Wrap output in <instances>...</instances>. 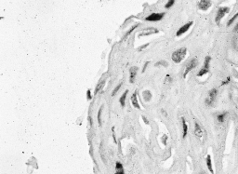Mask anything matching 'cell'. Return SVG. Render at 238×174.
Returning <instances> with one entry per match:
<instances>
[{"label": "cell", "instance_id": "cell-3", "mask_svg": "<svg viewBox=\"0 0 238 174\" xmlns=\"http://www.w3.org/2000/svg\"><path fill=\"white\" fill-rule=\"evenodd\" d=\"M230 11V7H219V10L217 11V15L215 17V22H217V24L219 23V22L222 21V19L223 17Z\"/></svg>", "mask_w": 238, "mask_h": 174}, {"label": "cell", "instance_id": "cell-17", "mask_svg": "<svg viewBox=\"0 0 238 174\" xmlns=\"http://www.w3.org/2000/svg\"><path fill=\"white\" fill-rule=\"evenodd\" d=\"M226 116H227V113H223V114H219L217 116V119L219 123H223L225 121V118H226Z\"/></svg>", "mask_w": 238, "mask_h": 174}, {"label": "cell", "instance_id": "cell-9", "mask_svg": "<svg viewBox=\"0 0 238 174\" xmlns=\"http://www.w3.org/2000/svg\"><path fill=\"white\" fill-rule=\"evenodd\" d=\"M159 31L155 28H148V29H144L143 32L140 33L139 36L140 37H144V36H149V34H155V33H158Z\"/></svg>", "mask_w": 238, "mask_h": 174}, {"label": "cell", "instance_id": "cell-4", "mask_svg": "<svg viewBox=\"0 0 238 174\" xmlns=\"http://www.w3.org/2000/svg\"><path fill=\"white\" fill-rule=\"evenodd\" d=\"M197 64H198V60H197V59H196V58L192 59V60H190V62H189V63L186 65V68H185L184 73H183V78H186L187 75H188V74L193 70V69H194L195 67H196Z\"/></svg>", "mask_w": 238, "mask_h": 174}, {"label": "cell", "instance_id": "cell-29", "mask_svg": "<svg viewBox=\"0 0 238 174\" xmlns=\"http://www.w3.org/2000/svg\"><path fill=\"white\" fill-rule=\"evenodd\" d=\"M148 46H149V44H145V45H143L142 47L139 48V50H142V49H145L146 47H148Z\"/></svg>", "mask_w": 238, "mask_h": 174}, {"label": "cell", "instance_id": "cell-30", "mask_svg": "<svg viewBox=\"0 0 238 174\" xmlns=\"http://www.w3.org/2000/svg\"><path fill=\"white\" fill-rule=\"evenodd\" d=\"M113 138H114V142L116 143V139H115V128H113Z\"/></svg>", "mask_w": 238, "mask_h": 174}, {"label": "cell", "instance_id": "cell-33", "mask_svg": "<svg viewBox=\"0 0 238 174\" xmlns=\"http://www.w3.org/2000/svg\"><path fill=\"white\" fill-rule=\"evenodd\" d=\"M234 31H235V32H237V31H238V23L236 24V26L234 27Z\"/></svg>", "mask_w": 238, "mask_h": 174}, {"label": "cell", "instance_id": "cell-16", "mask_svg": "<svg viewBox=\"0 0 238 174\" xmlns=\"http://www.w3.org/2000/svg\"><path fill=\"white\" fill-rule=\"evenodd\" d=\"M207 166L208 168V170L210 171V173H214L213 169H212V161H211V156L208 155L207 156Z\"/></svg>", "mask_w": 238, "mask_h": 174}, {"label": "cell", "instance_id": "cell-15", "mask_svg": "<svg viewBox=\"0 0 238 174\" xmlns=\"http://www.w3.org/2000/svg\"><path fill=\"white\" fill-rule=\"evenodd\" d=\"M127 93H129V90H126L123 94H122V96L120 97V99H119V102H120L121 104V106L124 107L125 106V104H126V95Z\"/></svg>", "mask_w": 238, "mask_h": 174}, {"label": "cell", "instance_id": "cell-12", "mask_svg": "<svg viewBox=\"0 0 238 174\" xmlns=\"http://www.w3.org/2000/svg\"><path fill=\"white\" fill-rule=\"evenodd\" d=\"M115 173L116 174H124L125 171H124V168H123V165L121 164V162H116L115 163Z\"/></svg>", "mask_w": 238, "mask_h": 174}, {"label": "cell", "instance_id": "cell-27", "mask_svg": "<svg viewBox=\"0 0 238 174\" xmlns=\"http://www.w3.org/2000/svg\"><path fill=\"white\" fill-rule=\"evenodd\" d=\"M167 135H164L163 137H162V143L166 145L167 144Z\"/></svg>", "mask_w": 238, "mask_h": 174}, {"label": "cell", "instance_id": "cell-32", "mask_svg": "<svg viewBox=\"0 0 238 174\" xmlns=\"http://www.w3.org/2000/svg\"><path fill=\"white\" fill-rule=\"evenodd\" d=\"M89 121L90 122V126H92V119H91V117H90V116L89 117Z\"/></svg>", "mask_w": 238, "mask_h": 174}, {"label": "cell", "instance_id": "cell-18", "mask_svg": "<svg viewBox=\"0 0 238 174\" xmlns=\"http://www.w3.org/2000/svg\"><path fill=\"white\" fill-rule=\"evenodd\" d=\"M210 60H211V58L209 56H207L205 58V62H204V67L203 68H206L208 70H209V64H210Z\"/></svg>", "mask_w": 238, "mask_h": 174}, {"label": "cell", "instance_id": "cell-23", "mask_svg": "<svg viewBox=\"0 0 238 174\" xmlns=\"http://www.w3.org/2000/svg\"><path fill=\"white\" fill-rule=\"evenodd\" d=\"M121 86H122V82L119 84V85H117L115 88V90H113V92H112V97H114V96H115V94L117 93V91L120 90V88H121Z\"/></svg>", "mask_w": 238, "mask_h": 174}, {"label": "cell", "instance_id": "cell-19", "mask_svg": "<svg viewBox=\"0 0 238 174\" xmlns=\"http://www.w3.org/2000/svg\"><path fill=\"white\" fill-rule=\"evenodd\" d=\"M138 26H139V23H137V24H135V25H133V26H132V27H131V28H130V29L129 30V32H127V33H126V34H125V37H125V38H126V37H129V34H131V33H132V32H133V31H134V30H135L136 28H137V27H138Z\"/></svg>", "mask_w": 238, "mask_h": 174}, {"label": "cell", "instance_id": "cell-14", "mask_svg": "<svg viewBox=\"0 0 238 174\" xmlns=\"http://www.w3.org/2000/svg\"><path fill=\"white\" fill-rule=\"evenodd\" d=\"M194 134L196 135L197 137H202V135H203V130H202V128H201V127L199 126L198 123H195Z\"/></svg>", "mask_w": 238, "mask_h": 174}, {"label": "cell", "instance_id": "cell-25", "mask_svg": "<svg viewBox=\"0 0 238 174\" xmlns=\"http://www.w3.org/2000/svg\"><path fill=\"white\" fill-rule=\"evenodd\" d=\"M237 17H238V12H236V13L234 14V16L233 17L232 19L229 20V22H228V23H227V26H230V25H231V24H232V23H233V22L235 21V19L237 18Z\"/></svg>", "mask_w": 238, "mask_h": 174}, {"label": "cell", "instance_id": "cell-7", "mask_svg": "<svg viewBox=\"0 0 238 174\" xmlns=\"http://www.w3.org/2000/svg\"><path fill=\"white\" fill-rule=\"evenodd\" d=\"M211 7L210 0H200L198 3V8L201 10H208Z\"/></svg>", "mask_w": 238, "mask_h": 174}, {"label": "cell", "instance_id": "cell-13", "mask_svg": "<svg viewBox=\"0 0 238 174\" xmlns=\"http://www.w3.org/2000/svg\"><path fill=\"white\" fill-rule=\"evenodd\" d=\"M104 85H105V80L104 79H103V80H100L98 84H97V86H96V88H95V90H94V93L95 94H97L98 92H100L101 90L103 89V87H104Z\"/></svg>", "mask_w": 238, "mask_h": 174}, {"label": "cell", "instance_id": "cell-24", "mask_svg": "<svg viewBox=\"0 0 238 174\" xmlns=\"http://www.w3.org/2000/svg\"><path fill=\"white\" fill-rule=\"evenodd\" d=\"M174 3H175V0H168L167 3L165 5V7L166 8H170L174 5Z\"/></svg>", "mask_w": 238, "mask_h": 174}, {"label": "cell", "instance_id": "cell-31", "mask_svg": "<svg viewBox=\"0 0 238 174\" xmlns=\"http://www.w3.org/2000/svg\"><path fill=\"white\" fill-rule=\"evenodd\" d=\"M229 80H230V78H229V77H228V78H227V80H226V81H224V82H222V85H224V84H227V83L229 82Z\"/></svg>", "mask_w": 238, "mask_h": 174}, {"label": "cell", "instance_id": "cell-5", "mask_svg": "<svg viewBox=\"0 0 238 174\" xmlns=\"http://www.w3.org/2000/svg\"><path fill=\"white\" fill-rule=\"evenodd\" d=\"M165 16V13H152L151 15L147 16L145 20L147 22H158L161 21Z\"/></svg>", "mask_w": 238, "mask_h": 174}, {"label": "cell", "instance_id": "cell-1", "mask_svg": "<svg viewBox=\"0 0 238 174\" xmlns=\"http://www.w3.org/2000/svg\"><path fill=\"white\" fill-rule=\"evenodd\" d=\"M187 55V49L186 48H181L175 50L172 53V60L175 63H180L184 60V58Z\"/></svg>", "mask_w": 238, "mask_h": 174}, {"label": "cell", "instance_id": "cell-26", "mask_svg": "<svg viewBox=\"0 0 238 174\" xmlns=\"http://www.w3.org/2000/svg\"><path fill=\"white\" fill-rule=\"evenodd\" d=\"M87 99H88L89 101L92 99V96H91V91H90V90H87Z\"/></svg>", "mask_w": 238, "mask_h": 174}, {"label": "cell", "instance_id": "cell-2", "mask_svg": "<svg viewBox=\"0 0 238 174\" xmlns=\"http://www.w3.org/2000/svg\"><path fill=\"white\" fill-rule=\"evenodd\" d=\"M217 95H218V90L216 89H212L209 92H208V96L206 99L205 102L207 106H211L213 105V103L215 102L216 99H217Z\"/></svg>", "mask_w": 238, "mask_h": 174}, {"label": "cell", "instance_id": "cell-11", "mask_svg": "<svg viewBox=\"0 0 238 174\" xmlns=\"http://www.w3.org/2000/svg\"><path fill=\"white\" fill-rule=\"evenodd\" d=\"M181 123H182V138L185 139L187 136V132H188V125H187L184 117H181Z\"/></svg>", "mask_w": 238, "mask_h": 174}, {"label": "cell", "instance_id": "cell-22", "mask_svg": "<svg viewBox=\"0 0 238 174\" xmlns=\"http://www.w3.org/2000/svg\"><path fill=\"white\" fill-rule=\"evenodd\" d=\"M160 65H162L164 67H167L168 66V63L166 62V60H160V62H158V63H155V67H159Z\"/></svg>", "mask_w": 238, "mask_h": 174}, {"label": "cell", "instance_id": "cell-21", "mask_svg": "<svg viewBox=\"0 0 238 174\" xmlns=\"http://www.w3.org/2000/svg\"><path fill=\"white\" fill-rule=\"evenodd\" d=\"M209 72V70H208V69H206V68H202L201 70L198 72V74H197V75L198 76H203L204 75H206V74H208Z\"/></svg>", "mask_w": 238, "mask_h": 174}, {"label": "cell", "instance_id": "cell-8", "mask_svg": "<svg viewBox=\"0 0 238 174\" xmlns=\"http://www.w3.org/2000/svg\"><path fill=\"white\" fill-rule=\"evenodd\" d=\"M137 73H138V67L137 66H133L129 69V82L130 83H133L135 81Z\"/></svg>", "mask_w": 238, "mask_h": 174}, {"label": "cell", "instance_id": "cell-20", "mask_svg": "<svg viewBox=\"0 0 238 174\" xmlns=\"http://www.w3.org/2000/svg\"><path fill=\"white\" fill-rule=\"evenodd\" d=\"M103 107L101 106L98 112V116H97V119H98V123H99V126H101V112H103Z\"/></svg>", "mask_w": 238, "mask_h": 174}, {"label": "cell", "instance_id": "cell-6", "mask_svg": "<svg viewBox=\"0 0 238 174\" xmlns=\"http://www.w3.org/2000/svg\"><path fill=\"white\" fill-rule=\"evenodd\" d=\"M193 25V22H187L186 24L182 25L181 27L178 29L176 33V36L177 37H181V34H183L184 33H186L187 31H188L190 29V27Z\"/></svg>", "mask_w": 238, "mask_h": 174}, {"label": "cell", "instance_id": "cell-28", "mask_svg": "<svg viewBox=\"0 0 238 174\" xmlns=\"http://www.w3.org/2000/svg\"><path fill=\"white\" fill-rule=\"evenodd\" d=\"M149 63H150V62H146V63H145V64H144V67H143V70H142V72H144V71H145V70H146V68H147V65H148Z\"/></svg>", "mask_w": 238, "mask_h": 174}, {"label": "cell", "instance_id": "cell-10", "mask_svg": "<svg viewBox=\"0 0 238 174\" xmlns=\"http://www.w3.org/2000/svg\"><path fill=\"white\" fill-rule=\"evenodd\" d=\"M131 103L133 107L137 108V109H141V106L139 105V102H138V99H137V92H134L131 96Z\"/></svg>", "mask_w": 238, "mask_h": 174}]
</instances>
